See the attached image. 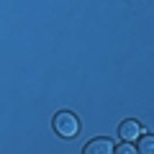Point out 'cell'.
Returning <instances> with one entry per match:
<instances>
[{
	"label": "cell",
	"instance_id": "obj_1",
	"mask_svg": "<svg viewBox=\"0 0 154 154\" xmlns=\"http://www.w3.org/2000/svg\"><path fill=\"white\" fill-rule=\"evenodd\" d=\"M54 131L57 136L62 139H75L80 134V121H77V116L69 113V110H62V113L54 116Z\"/></svg>",
	"mask_w": 154,
	"mask_h": 154
},
{
	"label": "cell",
	"instance_id": "obj_2",
	"mask_svg": "<svg viewBox=\"0 0 154 154\" xmlns=\"http://www.w3.org/2000/svg\"><path fill=\"white\" fill-rule=\"evenodd\" d=\"M141 123L139 121H134V118H126V121L118 126V136L123 139V141H136L139 136H141Z\"/></svg>",
	"mask_w": 154,
	"mask_h": 154
},
{
	"label": "cell",
	"instance_id": "obj_3",
	"mask_svg": "<svg viewBox=\"0 0 154 154\" xmlns=\"http://www.w3.org/2000/svg\"><path fill=\"white\" fill-rule=\"evenodd\" d=\"M110 152H116V146L108 139H93V141L85 146V154H110Z\"/></svg>",
	"mask_w": 154,
	"mask_h": 154
},
{
	"label": "cell",
	"instance_id": "obj_4",
	"mask_svg": "<svg viewBox=\"0 0 154 154\" xmlns=\"http://www.w3.org/2000/svg\"><path fill=\"white\" fill-rule=\"evenodd\" d=\"M152 149H154V136H141V141H139V152H144V154H152Z\"/></svg>",
	"mask_w": 154,
	"mask_h": 154
},
{
	"label": "cell",
	"instance_id": "obj_5",
	"mask_svg": "<svg viewBox=\"0 0 154 154\" xmlns=\"http://www.w3.org/2000/svg\"><path fill=\"white\" fill-rule=\"evenodd\" d=\"M118 154H136V146L131 141H123V144H118Z\"/></svg>",
	"mask_w": 154,
	"mask_h": 154
}]
</instances>
